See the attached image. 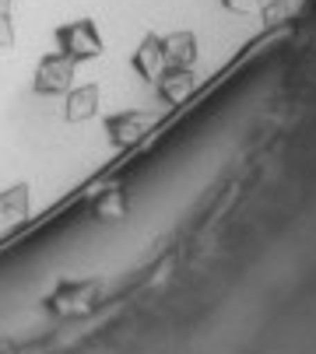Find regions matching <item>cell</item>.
<instances>
[{
  "label": "cell",
  "instance_id": "6da1fadb",
  "mask_svg": "<svg viewBox=\"0 0 316 354\" xmlns=\"http://www.w3.org/2000/svg\"><path fill=\"white\" fill-rule=\"evenodd\" d=\"M57 49L64 57H71L74 64H88V60H98L105 53V42L98 35V25L91 18H78V21H67L57 28Z\"/></svg>",
  "mask_w": 316,
  "mask_h": 354
},
{
  "label": "cell",
  "instance_id": "9c48e42d",
  "mask_svg": "<svg viewBox=\"0 0 316 354\" xmlns=\"http://www.w3.org/2000/svg\"><path fill=\"white\" fill-rule=\"evenodd\" d=\"M32 214V193L25 183L8 186L0 193V225H21Z\"/></svg>",
  "mask_w": 316,
  "mask_h": 354
},
{
  "label": "cell",
  "instance_id": "8fae6325",
  "mask_svg": "<svg viewBox=\"0 0 316 354\" xmlns=\"http://www.w3.org/2000/svg\"><path fill=\"white\" fill-rule=\"evenodd\" d=\"M218 4L229 11V15H236V18H246V15H260V8L267 4V0H218Z\"/></svg>",
  "mask_w": 316,
  "mask_h": 354
},
{
  "label": "cell",
  "instance_id": "4fadbf2b",
  "mask_svg": "<svg viewBox=\"0 0 316 354\" xmlns=\"http://www.w3.org/2000/svg\"><path fill=\"white\" fill-rule=\"evenodd\" d=\"M11 4H15V0H0V11H11Z\"/></svg>",
  "mask_w": 316,
  "mask_h": 354
},
{
  "label": "cell",
  "instance_id": "30bf717a",
  "mask_svg": "<svg viewBox=\"0 0 316 354\" xmlns=\"http://www.w3.org/2000/svg\"><path fill=\"white\" fill-rule=\"evenodd\" d=\"M127 207H130V200H127V189L123 186H105L95 200H91V211L105 221H120L127 218Z\"/></svg>",
  "mask_w": 316,
  "mask_h": 354
},
{
  "label": "cell",
  "instance_id": "8992f818",
  "mask_svg": "<svg viewBox=\"0 0 316 354\" xmlns=\"http://www.w3.org/2000/svg\"><path fill=\"white\" fill-rule=\"evenodd\" d=\"M162 53H166V67L193 71L197 60H200V42L190 28H176V32L162 35Z\"/></svg>",
  "mask_w": 316,
  "mask_h": 354
},
{
  "label": "cell",
  "instance_id": "7c38bea8",
  "mask_svg": "<svg viewBox=\"0 0 316 354\" xmlns=\"http://www.w3.org/2000/svg\"><path fill=\"white\" fill-rule=\"evenodd\" d=\"M15 46V21L11 11H0V49H11Z\"/></svg>",
  "mask_w": 316,
  "mask_h": 354
},
{
  "label": "cell",
  "instance_id": "7a4b0ae2",
  "mask_svg": "<svg viewBox=\"0 0 316 354\" xmlns=\"http://www.w3.org/2000/svg\"><path fill=\"white\" fill-rule=\"evenodd\" d=\"M74 71L78 64L71 57H64L60 49H53V53H46L39 64H35V74H32V91L35 95H67L74 88Z\"/></svg>",
  "mask_w": 316,
  "mask_h": 354
},
{
  "label": "cell",
  "instance_id": "52a82bcc",
  "mask_svg": "<svg viewBox=\"0 0 316 354\" xmlns=\"http://www.w3.org/2000/svg\"><path fill=\"white\" fill-rule=\"evenodd\" d=\"M155 91H158V98H162V106H183L197 91V74L183 71V67H166L162 77L155 81Z\"/></svg>",
  "mask_w": 316,
  "mask_h": 354
},
{
  "label": "cell",
  "instance_id": "ba28073f",
  "mask_svg": "<svg viewBox=\"0 0 316 354\" xmlns=\"http://www.w3.org/2000/svg\"><path fill=\"white\" fill-rule=\"evenodd\" d=\"M98 106H102L98 84H74L64 95V120L67 123H88V120L98 116Z\"/></svg>",
  "mask_w": 316,
  "mask_h": 354
},
{
  "label": "cell",
  "instance_id": "5b68a950",
  "mask_svg": "<svg viewBox=\"0 0 316 354\" xmlns=\"http://www.w3.org/2000/svg\"><path fill=\"white\" fill-rule=\"evenodd\" d=\"M130 67H134V74H137L144 84H151V88H155V81L162 77V71H166L162 35H158V32H148V35L137 42V49L130 53Z\"/></svg>",
  "mask_w": 316,
  "mask_h": 354
},
{
  "label": "cell",
  "instance_id": "277c9868",
  "mask_svg": "<svg viewBox=\"0 0 316 354\" xmlns=\"http://www.w3.org/2000/svg\"><path fill=\"white\" fill-rule=\"evenodd\" d=\"M95 295H98V281H64L57 288V295L46 298V309L57 316H85L95 309Z\"/></svg>",
  "mask_w": 316,
  "mask_h": 354
},
{
  "label": "cell",
  "instance_id": "3957f363",
  "mask_svg": "<svg viewBox=\"0 0 316 354\" xmlns=\"http://www.w3.org/2000/svg\"><path fill=\"white\" fill-rule=\"evenodd\" d=\"M155 123V113H144V109H123V113H113L105 116L102 127H105V137L116 151H127L130 144H137Z\"/></svg>",
  "mask_w": 316,
  "mask_h": 354
}]
</instances>
